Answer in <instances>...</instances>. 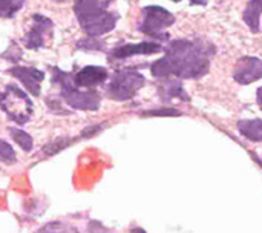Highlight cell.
Returning a JSON list of instances; mask_svg holds the SVG:
<instances>
[{
    "label": "cell",
    "instance_id": "obj_13",
    "mask_svg": "<svg viewBox=\"0 0 262 233\" xmlns=\"http://www.w3.org/2000/svg\"><path fill=\"white\" fill-rule=\"evenodd\" d=\"M238 129L246 138L262 141V120H241L238 123Z\"/></svg>",
    "mask_w": 262,
    "mask_h": 233
},
{
    "label": "cell",
    "instance_id": "obj_22",
    "mask_svg": "<svg viewBox=\"0 0 262 233\" xmlns=\"http://www.w3.org/2000/svg\"><path fill=\"white\" fill-rule=\"evenodd\" d=\"M100 129H101V126H92V128H88L83 134H81V137H92L94 134H97V132H100Z\"/></svg>",
    "mask_w": 262,
    "mask_h": 233
},
{
    "label": "cell",
    "instance_id": "obj_3",
    "mask_svg": "<svg viewBox=\"0 0 262 233\" xmlns=\"http://www.w3.org/2000/svg\"><path fill=\"white\" fill-rule=\"evenodd\" d=\"M52 80L60 86L63 100L74 109L78 111H97L100 108V95L95 91H81L74 83V75L52 68Z\"/></svg>",
    "mask_w": 262,
    "mask_h": 233
},
{
    "label": "cell",
    "instance_id": "obj_6",
    "mask_svg": "<svg viewBox=\"0 0 262 233\" xmlns=\"http://www.w3.org/2000/svg\"><path fill=\"white\" fill-rule=\"evenodd\" d=\"M143 20L140 23V31L157 38V40H167L169 34L164 31L166 28L175 23V17L172 12L161 6H146L143 9Z\"/></svg>",
    "mask_w": 262,
    "mask_h": 233
},
{
    "label": "cell",
    "instance_id": "obj_21",
    "mask_svg": "<svg viewBox=\"0 0 262 233\" xmlns=\"http://www.w3.org/2000/svg\"><path fill=\"white\" fill-rule=\"evenodd\" d=\"M88 230L89 233H107L109 230L101 224V223H98V221H91L89 223V226H88Z\"/></svg>",
    "mask_w": 262,
    "mask_h": 233
},
{
    "label": "cell",
    "instance_id": "obj_11",
    "mask_svg": "<svg viewBox=\"0 0 262 233\" xmlns=\"http://www.w3.org/2000/svg\"><path fill=\"white\" fill-rule=\"evenodd\" d=\"M107 78V71L103 66H84L74 75V83L77 88H94L104 83Z\"/></svg>",
    "mask_w": 262,
    "mask_h": 233
},
{
    "label": "cell",
    "instance_id": "obj_2",
    "mask_svg": "<svg viewBox=\"0 0 262 233\" xmlns=\"http://www.w3.org/2000/svg\"><path fill=\"white\" fill-rule=\"evenodd\" d=\"M103 0H75L74 12L83 31L89 37H100L115 28L118 15L111 12Z\"/></svg>",
    "mask_w": 262,
    "mask_h": 233
},
{
    "label": "cell",
    "instance_id": "obj_17",
    "mask_svg": "<svg viewBox=\"0 0 262 233\" xmlns=\"http://www.w3.org/2000/svg\"><path fill=\"white\" fill-rule=\"evenodd\" d=\"M37 233H80L77 227L71 226V224H64L60 221H54V223H48L46 226H43Z\"/></svg>",
    "mask_w": 262,
    "mask_h": 233
},
{
    "label": "cell",
    "instance_id": "obj_19",
    "mask_svg": "<svg viewBox=\"0 0 262 233\" xmlns=\"http://www.w3.org/2000/svg\"><path fill=\"white\" fill-rule=\"evenodd\" d=\"M0 161H3V163H14L15 161V152H14L12 146H9L3 140H0Z\"/></svg>",
    "mask_w": 262,
    "mask_h": 233
},
{
    "label": "cell",
    "instance_id": "obj_1",
    "mask_svg": "<svg viewBox=\"0 0 262 233\" xmlns=\"http://www.w3.org/2000/svg\"><path fill=\"white\" fill-rule=\"evenodd\" d=\"M215 46L203 40H175L166 55L152 65V74L158 78H200L209 72Z\"/></svg>",
    "mask_w": 262,
    "mask_h": 233
},
{
    "label": "cell",
    "instance_id": "obj_26",
    "mask_svg": "<svg viewBox=\"0 0 262 233\" xmlns=\"http://www.w3.org/2000/svg\"><path fill=\"white\" fill-rule=\"evenodd\" d=\"M104 2H106V3H109V2H111V0H104Z\"/></svg>",
    "mask_w": 262,
    "mask_h": 233
},
{
    "label": "cell",
    "instance_id": "obj_10",
    "mask_svg": "<svg viewBox=\"0 0 262 233\" xmlns=\"http://www.w3.org/2000/svg\"><path fill=\"white\" fill-rule=\"evenodd\" d=\"M163 48L160 43H150V41H143V43H127V45H121L117 46L111 51L109 58H127L132 55H146V54H155L160 52Z\"/></svg>",
    "mask_w": 262,
    "mask_h": 233
},
{
    "label": "cell",
    "instance_id": "obj_18",
    "mask_svg": "<svg viewBox=\"0 0 262 233\" xmlns=\"http://www.w3.org/2000/svg\"><path fill=\"white\" fill-rule=\"evenodd\" d=\"M25 0H0V17H12L21 6Z\"/></svg>",
    "mask_w": 262,
    "mask_h": 233
},
{
    "label": "cell",
    "instance_id": "obj_9",
    "mask_svg": "<svg viewBox=\"0 0 262 233\" xmlns=\"http://www.w3.org/2000/svg\"><path fill=\"white\" fill-rule=\"evenodd\" d=\"M12 77L18 78L26 91L35 97L40 95V84L45 78V72L43 71H38L35 68H26V66H15V68H11L8 71Z\"/></svg>",
    "mask_w": 262,
    "mask_h": 233
},
{
    "label": "cell",
    "instance_id": "obj_23",
    "mask_svg": "<svg viewBox=\"0 0 262 233\" xmlns=\"http://www.w3.org/2000/svg\"><path fill=\"white\" fill-rule=\"evenodd\" d=\"M190 3L192 5H207V0H190Z\"/></svg>",
    "mask_w": 262,
    "mask_h": 233
},
{
    "label": "cell",
    "instance_id": "obj_5",
    "mask_svg": "<svg viewBox=\"0 0 262 233\" xmlns=\"http://www.w3.org/2000/svg\"><path fill=\"white\" fill-rule=\"evenodd\" d=\"M144 86V77L134 69H118L114 72L106 92L107 97L118 101L130 100Z\"/></svg>",
    "mask_w": 262,
    "mask_h": 233
},
{
    "label": "cell",
    "instance_id": "obj_25",
    "mask_svg": "<svg viewBox=\"0 0 262 233\" xmlns=\"http://www.w3.org/2000/svg\"><path fill=\"white\" fill-rule=\"evenodd\" d=\"M130 233H146V232H144L141 227H135V229H132V230H130Z\"/></svg>",
    "mask_w": 262,
    "mask_h": 233
},
{
    "label": "cell",
    "instance_id": "obj_7",
    "mask_svg": "<svg viewBox=\"0 0 262 233\" xmlns=\"http://www.w3.org/2000/svg\"><path fill=\"white\" fill-rule=\"evenodd\" d=\"M52 20H49L45 15L35 14L32 15V26L25 35V45L29 49H38L43 48L46 43V37L51 35L52 31Z\"/></svg>",
    "mask_w": 262,
    "mask_h": 233
},
{
    "label": "cell",
    "instance_id": "obj_12",
    "mask_svg": "<svg viewBox=\"0 0 262 233\" xmlns=\"http://www.w3.org/2000/svg\"><path fill=\"white\" fill-rule=\"evenodd\" d=\"M262 14V0H250L244 14H243V18L244 22L247 23V26L252 29V32H259V18H261Z\"/></svg>",
    "mask_w": 262,
    "mask_h": 233
},
{
    "label": "cell",
    "instance_id": "obj_14",
    "mask_svg": "<svg viewBox=\"0 0 262 233\" xmlns=\"http://www.w3.org/2000/svg\"><path fill=\"white\" fill-rule=\"evenodd\" d=\"M161 97L163 100H170V98H180V100H189V97L186 95L181 83L178 80H170L166 78L164 84L160 88Z\"/></svg>",
    "mask_w": 262,
    "mask_h": 233
},
{
    "label": "cell",
    "instance_id": "obj_24",
    "mask_svg": "<svg viewBox=\"0 0 262 233\" xmlns=\"http://www.w3.org/2000/svg\"><path fill=\"white\" fill-rule=\"evenodd\" d=\"M258 104H259V108L262 109V88L258 89Z\"/></svg>",
    "mask_w": 262,
    "mask_h": 233
},
{
    "label": "cell",
    "instance_id": "obj_16",
    "mask_svg": "<svg viewBox=\"0 0 262 233\" xmlns=\"http://www.w3.org/2000/svg\"><path fill=\"white\" fill-rule=\"evenodd\" d=\"M9 134H11L12 140H14L25 152H31V151H32L34 143H32V138H31L29 134H26L25 131H20V129H14V128L9 129Z\"/></svg>",
    "mask_w": 262,
    "mask_h": 233
},
{
    "label": "cell",
    "instance_id": "obj_4",
    "mask_svg": "<svg viewBox=\"0 0 262 233\" xmlns=\"http://www.w3.org/2000/svg\"><path fill=\"white\" fill-rule=\"evenodd\" d=\"M0 109L15 123L25 124L32 115V101L17 86H6L0 95Z\"/></svg>",
    "mask_w": 262,
    "mask_h": 233
},
{
    "label": "cell",
    "instance_id": "obj_27",
    "mask_svg": "<svg viewBox=\"0 0 262 233\" xmlns=\"http://www.w3.org/2000/svg\"><path fill=\"white\" fill-rule=\"evenodd\" d=\"M173 2H181V0H173Z\"/></svg>",
    "mask_w": 262,
    "mask_h": 233
},
{
    "label": "cell",
    "instance_id": "obj_15",
    "mask_svg": "<svg viewBox=\"0 0 262 233\" xmlns=\"http://www.w3.org/2000/svg\"><path fill=\"white\" fill-rule=\"evenodd\" d=\"M72 143H75L74 138H68V137L57 138V140H54V141H49L46 146H43L41 152H43L46 157H52V155H57L60 151L66 149L68 146H71Z\"/></svg>",
    "mask_w": 262,
    "mask_h": 233
},
{
    "label": "cell",
    "instance_id": "obj_8",
    "mask_svg": "<svg viewBox=\"0 0 262 233\" xmlns=\"http://www.w3.org/2000/svg\"><path fill=\"white\" fill-rule=\"evenodd\" d=\"M233 77L239 84H250L262 78V60L258 57H243L236 61Z\"/></svg>",
    "mask_w": 262,
    "mask_h": 233
},
{
    "label": "cell",
    "instance_id": "obj_20",
    "mask_svg": "<svg viewBox=\"0 0 262 233\" xmlns=\"http://www.w3.org/2000/svg\"><path fill=\"white\" fill-rule=\"evenodd\" d=\"M144 117H178L181 115V112L178 109H172V108H163V109H152V111H146L143 112Z\"/></svg>",
    "mask_w": 262,
    "mask_h": 233
}]
</instances>
